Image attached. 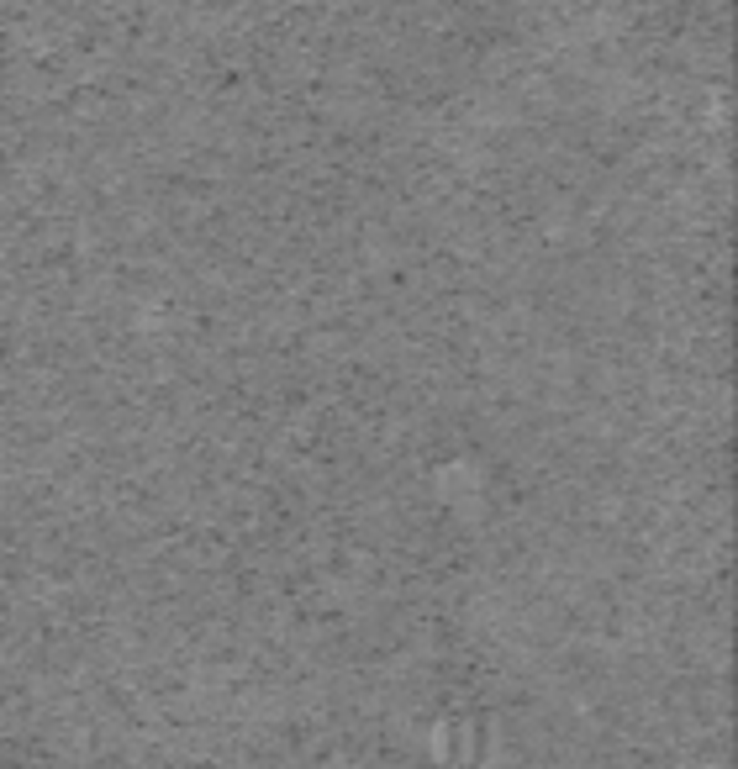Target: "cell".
<instances>
[{
	"label": "cell",
	"instance_id": "1",
	"mask_svg": "<svg viewBox=\"0 0 738 769\" xmlns=\"http://www.w3.org/2000/svg\"><path fill=\"white\" fill-rule=\"evenodd\" d=\"M433 759H438V764H449V759H454V744H449V722H438V727H433Z\"/></svg>",
	"mask_w": 738,
	"mask_h": 769
}]
</instances>
